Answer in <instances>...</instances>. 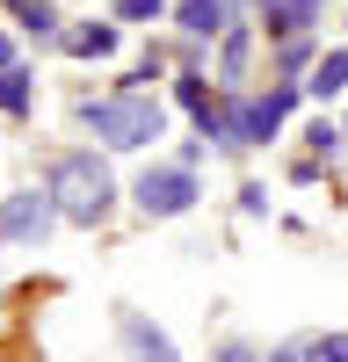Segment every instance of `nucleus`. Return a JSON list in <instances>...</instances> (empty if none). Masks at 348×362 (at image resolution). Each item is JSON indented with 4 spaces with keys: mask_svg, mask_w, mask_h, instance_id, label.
I'll use <instances>...</instances> for the list:
<instances>
[{
    "mask_svg": "<svg viewBox=\"0 0 348 362\" xmlns=\"http://www.w3.org/2000/svg\"><path fill=\"white\" fill-rule=\"evenodd\" d=\"M58 218H66V210H58L51 189H22V196H8V210H0V232L22 239V247H44V232H51Z\"/></svg>",
    "mask_w": 348,
    "mask_h": 362,
    "instance_id": "7ed1b4c3",
    "label": "nucleus"
},
{
    "mask_svg": "<svg viewBox=\"0 0 348 362\" xmlns=\"http://www.w3.org/2000/svg\"><path fill=\"white\" fill-rule=\"evenodd\" d=\"M261 15H269L276 29H305L319 15V0H261Z\"/></svg>",
    "mask_w": 348,
    "mask_h": 362,
    "instance_id": "9b49d317",
    "label": "nucleus"
},
{
    "mask_svg": "<svg viewBox=\"0 0 348 362\" xmlns=\"http://www.w3.org/2000/svg\"><path fill=\"white\" fill-rule=\"evenodd\" d=\"M131 196L145 203V218H182L196 203V181H189V167H145Z\"/></svg>",
    "mask_w": 348,
    "mask_h": 362,
    "instance_id": "20e7f679",
    "label": "nucleus"
},
{
    "mask_svg": "<svg viewBox=\"0 0 348 362\" xmlns=\"http://www.w3.org/2000/svg\"><path fill=\"white\" fill-rule=\"evenodd\" d=\"M116 326H124V341H131V355H138V362H182L160 326H145V312H116Z\"/></svg>",
    "mask_w": 348,
    "mask_h": 362,
    "instance_id": "423d86ee",
    "label": "nucleus"
},
{
    "mask_svg": "<svg viewBox=\"0 0 348 362\" xmlns=\"http://www.w3.org/2000/svg\"><path fill=\"white\" fill-rule=\"evenodd\" d=\"M15 8H22V29H37V37H44V29H58L51 0H15Z\"/></svg>",
    "mask_w": 348,
    "mask_h": 362,
    "instance_id": "ddd939ff",
    "label": "nucleus"
},
{
    "mask_svg": "<svg viewBox=\"0 0 348 362\" xmlns=\"http://www.w3.org/2000/svg\"><path fill=\"white\" fill-rule=\"evenodd\" d=\"M305 87H312L319 102H327V95H341V87H348V51H327V58H319V73H312Z\"/></svg>",
    "mask_w": 348,
    "mask_h": 362,
    "instance_id": "9d476101",
    "label": "nucleus"
},
{
    "mask_svg": "<svg viewBox=\"0 0 348 362\" xmlns=\"http://www.w3.org/2000/svg\"><path fill=\"white\" fill-rule=\"evenodd\" d=\"M66 51H73V58H109V51H116V22H80V29H66Z\"/></svg>",
    "mask_w": 348,
    "mask_h": 362,
    "instance_id": "6e6552de",
    "label": "nucleus"
},
{
    "mask_svg": "<svg viewBox=\"0 0 348 362\" xmlns=\"http://www.w3.org/2000/svg\"><path fill=\"white\" fill-rule=\"evenodd\" d=\"M80 124L116 153H138V145H153L167 131V109L153 95H109V102H80Z\"/></svg>",
    "mask_w": 348,
    "mask_h": 362,
    "instance_id": "f257e3e1",
    "label": "nucleus"
},
{
    "mask_svg": "<svg viewBox=\"0 0 348 362\" xmlns=\"http://www.w3.org/2000/svg\"><path fill=\"white\" fill-rule=\"evenodd\" d=\"M174 22H182L189 37H218V29H225V0H182Z\"/></svg>",
    "mask_w": 348,
    "mask_h": 362,
    "instance_id": "1a4fd4ad",
    "label": "nucleus"
},
{
    "mask_svg": "<svg viewBox=\"0 0 348 362\" xmlns=\"http://www.w3.org/2000/svg\"><path fill=\"white\" fill-rule=\"evenodd\" d=\"M312 362H348V334H319L312 341Z\"/></svg>",
    "mask_w": 348,
    "mask_h": 362,
    "instance_id": "4468645a",
    "label": "nucleus"
},
{
    "mask_svg": "<svg viewBox=\"0 0 348 362\" xmlns=\"http://www.w3.org/2000/svg\"><path fill=\"white\" fill-rule=\"evenodd\" d=\"M8 66H15V58H8V37H0V73H8Z\"/></svg>",
    "mask_w": 348,
    "mask_h": 362,
    "instance_id": "f3484780",
    "label": "nucleus"
},
{
    "mask_svg": "<svg viewBox=\"0 0 348 362\" xmlns=\"http://www.w3.org/2000/svg\"><path fill=\"white\" fill-rule=\"evenodd\" d=\"M167 8V0H116V15H124V22H153Z\"/></svg>",
    "mask_w": 348,
    "mask_h": 362,
    "instance_id": "2eb2a0df",
    "label": "nucleus"
},
{
    "mask_svg": "<svg viewBox=\"0 0 348 362\" xmlns=\"http://www.w3.org/2000/svg\"><path fill=\"white\" fill-rule=\"evenodd\" d=\"M240 66H247V37H232L225 44V80H240Z\"/></svg>",
    "mask_w": 348,
    "mask_h": 362,
    "instance_id": "dca6fc26",
    "label": "nucleus"
},
{
    "mask_svg": "<svg viewBox=\"0 0 348 362\" xmlns=\"http://www.w3.org/2000/svg\"><path fill=\"white\" fill-rule=\"evenodd\" d=\"M174 95H182V109H189L196 124H203V138H225V131H232L225 116L211 109V95H203V80H174Z\"/></svg>",
    "mask_w": 348,
    "mask_h": 362,
    "instance_id": "0eeeda50",
    "label": "nucleus"
},
{
    "mask_svg": "<svg viewBox=\"0 0 348 362\" xmlns=\"http://www.w3.org/2000/svg\"><path fill=\"white\" fill-rule=\"evenodd\" d=\"M290 102H298V87H269L261 102H240V109H232V138H240V145H269L276 124L290 116Z\"/></svg>",
    "mask_w": 348,
    "mask_h": 362,
    "instance_id": "39448f33",
    "label": "nucleus"
},
{
    "mask_svg": "<svg viewBox=\"0 0 348 362\" xmlns=\"http://www.w3.org/2000/svg\"><path fill=\"white\" fill-rule=\"evenodd\" d=\"M0 109H15V116L29 109V73H22V66H8V73H0Z\"/></svg>",
    "mask_w": 348,
    "mask_h": 362,
    "instance_id": "f8f14e48",
    "label": "nucleus"
},
{
    "mask_svg": "<svg viewBox=\"0 0 348 362\" xmlns=\"http://www.w3.org/2000/svg\"><path fill=\"white\" fill-rule=\"evenodd\" d=\"M225 362H247V355H240V348H225Z\"/></svg>",
    "mask_w": 348,
    "mask_h": 362,
    "instance_id": "a211bd4d",
    "label": "nucleus"
},
{
    "mask_svg": "<svg viewBox=\"0 0 348 362\" xmlns=\"http://www.w3.org/2000/svg\"><path fill=\"white\" fill-rule=\"evenodd\" d=\"M51 196H58V210H66V218L95 225V218H109L116 181H109V167H102L95 153H66V160L51 167Z\"/></svg>",
    "mask_w": 348,
    "mask_h": 362,
    "instance_id": "f03ea898",
    "label": "nucleus"
}]
</instances>
